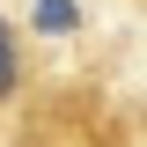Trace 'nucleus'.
I'll return each mask as SVG.
<instances>
[{"label": "nucleus", "mask_w": 147, "mask_h": 147, "mask_svg": "<svg viewBox=\"0 0 147 147\" xmlns=\"http://www.w3.org/2000/svg\"><path fill=\"white\" fill-rule=\"evenodd\" d=\"M37 22H44L52 37H66V30H74L81 15H74V0H37Z\"/></svg>", "instance_id": "nucleus-1"}, {"label": "nucleus", "mask_w": 147, "mask_h": 147, "mask_svg": "<svg viewBox=\"0 0 147 147\" xmlns=\"http://www.w3.org/2000/svg\"><path fill=\"white\" fill-rule=\"evenodd\" d=\"M15 81V37H7V22H0V88Z\"/></svg>", "instance_id": "nucleus-2"}]
</instances>
